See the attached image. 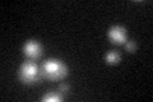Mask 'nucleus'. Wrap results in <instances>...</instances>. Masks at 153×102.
I'll list each match as a JSON object with an SVG mask.
<instances>
[{"label": "nucleus", "instance_id": "2", "mask_svg": "<svg viewBox=\"0 0 153 102\" xmlns=\"http://www.w3.org/2000/svg\"><path fill=\"white\" fill-rule=\"evenodd\" d=\"M21 78L25 83H35L38 79V69L32 63H25L21 69Z\"/></svg>", "mask_w": 153, "mask_h": 102}, {"label": "nucleus", "instance_id": "8", "mask_svg": "<svg viewBox=\"0 0 153 102\" xmlns=\"http://www.w3.org/2000/svg\"><path fill=\"white\" fill-rule=\"evenodd\" d=\"M60 91H61V93H66V92L69 91V87L66 84H61L60 86Z\"/></svg>", "mask_w": 153, "mask_h": 102}, {"label": "nucleus", "instance_id": "5", "mask_svg": "<svg viewBox=\"0 0 153 102\" xmlns=\"http://www.w3.org/2000/svg\"><path fill=\"white\" fill-rule=\"evenodd\" d=\"M119 59H120V56H119L117 52L111 51L106 55V61L110 63V64H116V63H119Z\"/></svg>", "mask_w": 153, "mask_h": 102}, {"label": "nucleus", "instance_id": "4", "mask_svg": "<svg viewBox=\"0 0 153 102\" xmlns=\"http://www.w3.org/2000/svg\"><path fill=\"white\" fill-rule=\"evenodd\" d=\"M108 36L115 43H123L125 41V32L121 27H112L108 32Z\"/></svg>", "mask_w": 153, "mask_h": 102}, {"label": "nucleus", "instance_id": "6", "mask_svg": "<svg viewBox=\"0 0 153 102\" xmlns=\"http://www.w3.org/2000/svg\"><path fill=\"white\" fill-rule=\"evenodd\" d=\"M44 101H47V102H55V101H60V96H56V95H46L44 98H42Z\"/></svg>", "mask_w": 153, "mask_h": 102}, {"label": "nucleus", "instance_id": "1", "mask_svg": "<svg viewBox=\"0 0 153 102\" xmlns=\"http://www.w3.org/2000/svg\"><path fill=\"white\" fill-rule=\"evenodd\" d=\"M44 70H45L46 77L50 79H59V78H63L64 75L68 74L66 68L57 60L46 61V64L44 65Z\"/></svg>", "mask_w": 153, "mask_h": 102}, {"label": "nucleus", "instance_id": "3", "mask_svg": "<svg viewBox=\"0 0 153 102\" xmlns=\"http://www.w3.org/2000/svg\"><path fill=\"white\" fill-rule=\"evenodd\" d=\"M25 52L31 59H37L41 55V47L36 41H28L25 46Z\"/></svg>", "mask_w": 153, "mask_h": 102}, {"label": "nucleus", "instance_id": "7", "mask_svg": "<svg viewBox=\"0 0 153 102\" xmlns=\"http://www.w3.org/2000/svg\"><path fill=\"white\" fill-rule=\"evenodd\" d=\"M125 47H126V50H128V51L133 52L134 50H135V43L131 42V41H128V42L125 43Z\"/></svg>", "mask_w": 153, "mask_h": 102}]
</instances>
